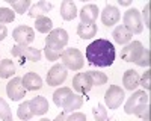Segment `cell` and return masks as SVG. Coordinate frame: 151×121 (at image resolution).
Returning a JSON list of instances; mask_svg holds the SVG:
<instances>
[{
    "label": "cell",
    "mask_w": 151,
    "mask_h": 121,
    "mask_svg": "<svg viewBox=\"0 0 151 121\" xmlns=\"http://www.w3.org/2000/svg\"><path fill=\"white\" fill-rule=\"evenodd\" d=\"M116 58L115 45L109 40H95L86 47V59L88 62L95 67H110Z\"/></svg>",
    "instance_id": "1"
},
{
    "label": "cell",
    "mask_w": 151,
    "mask_h": 121,
    "mask_svg": "<svg viewBox=\"0 0 151 121\" xmlns=\"http://www.w3.org/2000/svg\"><path fill=\"white\" fill-rule=\"evenodd\" d=\"M148 109H150V95L145 91H134L124 106L125 114H129V115L132 114L142 115Z\"/></svg>",
    "instance_id": "2"
},
{
    "label": "cell",
    "mask_w": 151,
    "mask_h": 121,
    "mask_svg": "<svg viewBox=\"0 0 151 121\" xmlns=\"http://www.w3.org/2000/svg\"><path fill=\"white\" fill-rule=\"evenodd\" d=\"M60 59H62V65L65 68H70V70H74V71L80 70L85 64V58L77 48H65V50L60 53Z\"/></svg>",
    "instance_id": "3"
},
{
    "label": "cell",
    "mask_w": 151,
    "mask_h": 121,
    "mask_svg": "<svg viewBox=\"0 0 151 121\" xmlns=\"http://www.w3.org/2000/svg\"><path fill=\"white\" fill-rule=\"evenodd\" d=\"M67 44H68V33H67V30L60 29V27L53 29L45 38V47L52 48V50H56L59 53L64 52Z\"/></svg>",
    "instance_id": "4"
},
{
    "label": "cell",
    "mask_w": 151,
    "mask_h": 121,
    "mask_svg": "<svg viewBox=\"0 0 151 121\" xmlns=\"http://www.w3.org/2000/svg\"><path fill=\"white\" fill-rule=\"evenodd\" d=\"M124 24L122 26L125 29H129L132 33H141L144 30V24H142V18H141V12L136 8H130L129 11H125V14L122 17Z\"/></svg>",
    "instance_id": "5"
},
{
    "label": "cell",
    "mask_w": 151,
    "mask_h": 121,
    "mask_svg": "<svg viewBox=\"0 0 151 121\" xmlns=\"http://www.w3.org/2000/svg\"><path fill=\"white\" fill-rule=\"evenodd\" d=\"M12 56L15 58H26L27 60H30V62H38V60H41V52L40 48H35V47H29V45H14L11 50Z\"/></svg>",
    "instance_id": "6"
},
{
    "label": "cell",
    "mask_w": 151,
    "mask_h": 121,
    "mask_svg": "<svg viewBox=\"0 0 151 121\" xmlns=\"http://www.w3.org/2000/svg\"><path fill=\"white\" fill-rule=\"evenodd\" d=\"M124 91L118 86V85H110L109 89L106 91L104 95V102L107 104L109 109H118L121 106V103L124 102Z\"/></svg>",
    "instance_id": "7"
},
{
    "label": "cell",
    "mask_w": 151,
    "mask_h": 121,
    "mask_svg": "<svg viewBox=\"0 0 151 121\" xmlns=\"http://www.w3.org/2000/svg\"><path fill=\"white\" fill-rule=\"evenodd\" d=\"M144 45L141 41H133L129 45H125L122 50H121V59L125 60V62H136L139 56L144 52Z\"/></svg>",
    "instance_id": "8"
},
{
    "label": "cell",
    "mask_w": 151,
    "mask_h": 121,
    "mask_svg": "<svg viewBox=\"0 0 151 121\" xmlns=\"http://www.w3.org/2000/svg\"><path fill=\"white\" fill-rule=\"evenodd\" d=\"M67 76H68L67 68L62 64H55L47 73V83L50 86H58V85L65 82Z\"/></svg>",
    "instance_id": "9"
},
{
    "label": "cell",
    "mask_w": 151,
    "mask_h": 121,
    "mask_svg": "<svg viewBox=\"0 0 151 121\" xmlns=\"http://www.w3.org/2000/svg\"><path fill=\"white\" fill-rule=\"evenodd\" d=\"M6 94L12 102H18L21 99L26 97V89L23 86V82L21 77H14L12 80L8 82L6 85Z\"/></svg>",
    "instance_id": "10"
},
{
    "label": "cell",
    "mask_w": 151,
    "mask_h": 121,
    "mask_svg": "<svg viewBox=\"0 0 151 121\" xmlns=\"http://www.w3.org/2000/svg\"><path fill=\"white\" fill-rule=\"evenodd\" d=\"M92 86H94V82L92 77L89 76V73H77L73 79V88L79 94L89 92Z\"/></svg>",
    "instance_id": "11"
},
{
    "label": "cell",
    "mask_w": 151,
    "mask_h": 121,
    "mask_svg": "<svg viewBox=\"0 0 151 121\" xmlns=\"http://www.w3.org/2000/svg\"><path fill=\"white\" fill-rule=\"evenodd\" d=\"M12 38L17 41V44L20 45H27L35 40V32L32 27L29 26H18L12 32Z\"/></svg>",
    "instance_id": "12"
},
{
    "label": "cell",
    "mask_w": 151,
    "mask_h": 121,
    "mask_svg": "<svg viewBox=\"0 0 151 121\" xmlns=\"http://www.w3.org/2000/svg\"><path fill=\"white\" fill-rule=\"evenodd\" d=\"M98 6L97 5H85L82 8V11L79 12L80 15V20H82V24H95L97 21V17H98Z\"/></svg>",
    "instance_id": "13"
},
{
    "label": "cell",
    "mask_w": 151,
    "mask_h": 121,
    "mask_svg": "<svg viewBox=\"0 0 151 121\" xmlns=\"http://www.w3.org/2000/svg\"><path fill=\"white\" fill-rule=\"evenodd\" d=\"M119 17H121L119 9L116 6H112V5H107L103 9V12H101V21H103L104 26H107V27L116 24L119 21Z\"/></svg>",
    "instance_id": "14"
},
{
    "label": "cell",
    "mask_w": 151,
    "mask_h": 121,
    "mask_svg": "<svg viewBox=\"0 0 151 121\" xmlns=\"http://www.w3.org/2000/svg\"><path fill=\"white\" fill-rule=\"evenodd\" d=\"M23 86L26 91H36L42 86V79L36 74V73H27L24 74V77H21Z\"/></svg>",
    "instance_id": "15"
},
{
    "label": "cell",
    "mask_w": 151,
    "mask_h": 121,
    "mask_svg": "<svg viewBox=\"0 0 151 121\" xmlns=\"http://www.w3.org/2000/svg\"><path fill=\"white\" fill-rule=\"evenodd\" d=\"M29 107L33 115H44L48 111V102L45 97H33L29 102Z\"/></svg>",
    "instance_id": "16"
},
{
    "label": "cell",
    "mask_w": 151,
    "mask_h": 121,
    "mask_svg": "<svg viewBox=\"0 0 151 121\" xmlns=\"http://www.w3.org/2000/svg\"><path fill=\"white\" fill-rule=\"evenodd\" d=\"M53 9V5L45 2V0H41V2H38L35 5L30 6V11H29V15L32 18H40V17H45V14L48 11Z\"/></svg>",
    "instance_id": "17"
},
{
    "label": "cell",
    "mask_w": 151,
    "mask_h": 121,
    "mask_svg": "<svg viewBox=\"0 0 151 121\" xmlns=\"http://www.w3.org/2000/svg\"><path fill=\"white\" fill-rule=\"evenodd\" d=\"M139 79H141V76L137 74V71L127 70V71L124 73V77H122L124 88L129 89V91H134L137 86H139Z\"/></svg>",
    "instance_id": "18"
},
{
    "label": "cell",
    "mask_w": 151,
    "mask_h": 121,
    "mask_svg": "<svg viewBox=\"0 0 151 121\" xmlns=\"http://www.w3.org/2000/svg\"><path fill=\"white\" fill-rule=\"evenodd\" d=\"M112 36H113V40H115V42H118V44H129L130 41H132V36H133V33L129 30V29H125L122 24H119V26H116L115 27V30H113V33H112Z\"/></svg>",
    "instance_id": "19"
},
{
    "label": "cell",
    "mask_w": 151,
    "mask_h": 121,
    "mask_svg": "<svg viewBox=\"0 0 151 121\" xmlns=\"http://www.w3.org/2000/svg\"><path fill=\"white\" fill-rule=\"evenodd\" d=\"M60 15L67 21H71L77 17V8H76V5L71 0H64L60 3Z\"/></svg>",
    "instance_id": "20"
},
{
    "label": "cell",
    "mask_w": 151,
    "mask_h": 121,
    "mask_svg": "<svg viewBox=\"0 0 151 121\" xmlns=\"http://www.w3.org/2000/svg\"><path fill=\"white\" fill-rule=\"evenodd\" d=\"M71 95H73V91H71L70 88H67V86L59 88V89H56L55 94H53V102H55L56 106L64 107V104L67 103V100L70 99Z\"/></svg>",
    "instance_id": "21"
},
{
    "label": "cell",
    "mask_w": 151,
    "mask_h": 121,
    "mask_svg": "<svg viewBox=\"0 0 151 121\" xmlns=\"http://www.w3.org/2000/svg\"><path fill=\"white\" fill-rule=\"evenodd\" d=\"M82 104H83V97L80 94H73L64 104V112H76L77 109L82 107Z\"/></svg>",
    "instance_id": "22"
},
{
    "label": "cell",
    "mask_w": 151,
    "mask_h": 121,
    "mask_svg": "<svg viewBox=\"0 0 151 121\" xmlns=\"http://www.w3.org/2000/svg\"><path fill=\"white\" fill-rule=\"evenodd\" d=\"M77 35L82 40H91L97 35V24H79Z\"/></svg>",
    "instance_id": "23"
},
{
    "label": "cell",
    "mask_w": 151,
    "mask_h": 121,
    "mask_svg": "<svg viewBox=\"0 0 151 121\" xmlns=\"http://www.w3.org/2000/svg\"><path fill=\"white\" fill-rule=\"evenodd\" d=\"M15 74V65L12 60L3 59L0 60V79H9Z\"/></svg>",
    "instance_id": "24"
},
{
    "label": "cell",
    "mask_w": 151,
    "mask_h": 121,
    "mask_svg": "<svg viewBox=\"0 0 151 121\" xmlns=\"http://www.w3.org/2000/svg\"><path fill=\"white\" fill-rule=\"evenodd\" d=\"M35 27H36L38 32H41V33H50L53 30V23H52V20H50L48 17H40V18H36Z\"/></svg>",
    "instance_id": "25"
},
{
    "label": "cell",
    "mask_w": 151,
    "mask_h": 121,
    "mask_svg": "<svg viewBox=\"0 0 151 121\" xmlns=\"http://www.w3.org/2000/svg\"><path fill=\"white\" fill-rule=\"evenodd\" d=\"M9 5L12 6V11L18 12V14H24L32 6L30 0H9Z\"/></svg>",
    "instance_id": "26"
},
{
    "label": "cell",
    "mask_w": 151,
    "mask_h": 121,
    "mask_svg": "<svg viewBox=\"0 0 151 121\" xmlns=\"http://www.w3.org/2000/svg\"><path fill=\"white\" fill-rule=\"evenodd\" d=\"M17 115L20 120L23 121H27L33 117L32 111H30V107H29V102H23L20 106H18V111H17Z\"/></svg>",
    "instance_id": "27"
},
{
    "label": "cell",
    "mask_w": 151,
    "mask_h": 121,
    "mask_svg": "<svg viewBox=\"0 0 151 121\" xmlns=\"http://www.w3.org/2000/svg\"><path fill=\"white\" fill-rule=\"evenodd\" d=\"M0 120H2V121H12L11 107L6 103V100L2 99V97H0Z\"/></svg>",
    "instance_id": "28"
},
{
    "label": "cell",
    "mask_w": 151,
    "mask_h": 121,
    "mask_svg": "<svg viewBox=\"0 0 151 121\" xmlns=\"http://www.w3.org/2000/svg\"><path fill=\"white\" fill-rule=\"evenodd\" d=\"M15 20V12L9 8H0V23H12Z\"/></svg>",
    "instance_id": "29"
},
{
    "label": "cell",
    "mask_w": 151,
    "mask_h": 121,
    "mask_svg": "<svg viewBox=\"0 0 151 121\" xmlns=\"http://www.w3.org/2000/svg\"><path fill=\"white\" fill-rule=\"evenodd\" d=\"M92 115H94L95 121H106L107 120V111L104 109L103 104H97L92 109Z\"/></svg>",
    "instance_id": "30"
},
{
    "label": "cell",
    "mask_w": 151,
    "mask_h": 121,
    "mask_svg": "<svg viewBox=\"0 0 151 121\" xmlns=\"http://www.w3.org/2000/svg\"><path fill=\"white\" fill-rule=\"evenodd\" d=\"M89 73V76L92 77V82L94 85H104L107 82V76L104 74V73H100V71H88Z\"/></svg>",
    "instance_id": "31"
},
{
    "label": "cell",
    "mask_w": 151,
    "mask_h": 121,
    "mask_svg": "<svg viewBox=\"0 0 151 121\" xmlns=\"http://www.w3.org/2000/svg\"><path fill=\"white\" fill-rule=\"evenodd\" d=\"M134 64H137L139 67H150V64H151V60H150V50L148 48H144V52H142V55L139 56V59L136 60Z\"/></svg>",
    "instance_id": "32"
},
{
    "label": "cell",
    "mask_w": 151,
    "mask_h": 121,
    "mask_svg": "<svg viewBox=\"0 0 151 121\" xmlns=\"http://www.w3.org/2000/svg\"><path fill=\"white\" fill-rule=\"evenodd\" d=\"M139 85H142V86L145 88V91L151 89V71L150 70H147L142 74V77L139 79Z\"/></svg>",
    "instance_id": "33"
},
{
    "label": "cell",
    "mask_w": 151,
    "mask_h": 121,
    "mask_svg": "<svg viewBox=\"0 0 151 121\" xmlns=\"http://www.w3.org/2000/svg\"><path fill=\"white\" fill-rule=\"evenodd\" d=\"M44 53H45V58H47L48 60H56V59H59V56H60L59 52L52 50V48H48V47L44 48Z\"/></svg>",
    "instance_id": "34"
},
{
    "label": "cell",
    "mask_w": 151,
    "mask_h": 121,
    "mask_svg": "<svg viewBox=\"0 0 151 121\" xmlns=\"http://www.w3.org/2000/svg\"><path fill=\"white\" fill-rule=\"evenodd\" d=\"M65 121H86V115L82 112H71V115L65 118Z\"/></svg>",
    "instance_id": "35"
},
{
    "label": "cell",
    "mask_w": 151,
    "mask_h": 121,
    "mask_svg": "<svg viewBox=\"0 0 151 121\" xmlns=\"http://www.w3.org/2000/svg\"><path fill=\"white\" fill-rule=\"evenodd\" d=\"M144 18H145V26L150 29L151 27V24H150V3L145 6V9H144Z\"/></svg>",
    "instance_id": "36"
},
{
    "label": "cell",
    "mask_w": 151,
    "mask_h": 121,
    "mask_svg": "<svg viewBox=\"0 0 151 121\" xmlns=\"http://www.w3.org/2000/svg\"><path fill=\"white\" fill-rule=\"evenodd\" d=\"M6 35H8V29H6V26L0 23V41H3V40L6 38Z\"/></svg>",
    "instance_id": "37"
},
{
    "label": "cell",
    "mask_w": 151,
    "mask_h": 121,
    "mask_svg": "<svg viewBox=\"0 0 151 121\" xmlns=\"http://www.w3.org/2000/svg\"><path fill=\"white\" fill-rule=\"evenodd\" d=\"M53 121H65V112H60Z\"/></svg>",
    "instance_id": "38"
},
{
    "label": "cell",
    "mask_w": 151,
    "mask_h": 121,
    "mask_svg": "<svg viewBox=\"0 0 151 121\" xmlns=\"http://www.w3.org/2000/svg\"><path fill=\"white\" fill-rule=\"evenodd\" d=\"M141 117H142V120H144V121H150V111H145Z\"/></svg>",
    "instance_id": "39"
},
{
    "label": "cell",
    "mask_w": 151,
    "mask_h": 121,
    "mask_svg": "<svg viewBox=\"0 0 151 121\" xmlns=\"http://www.w3.org/2000/svg\"><path fill=\"white\" fill-rule=\"evenodd\" d=\"M119 5H122V6H129L130 2H127V0H119Z\"/></svg>",
    "instance_id": "40"
},
{
    "label": "cell",
    "mask_w": 151,
    "mask_h": 121,
    "mask_svg": "<svg viewBox=\"0 0 151 121\" xmlns=\"http://www.w3.org/2000/svg\"><path fill=\"white\" fill-rule=\"evenodd\" d=\"M40 121H48V120H47V118H42V120H40Z\"/></svg>",
    "instance_id": "41"
}]
</instances>
